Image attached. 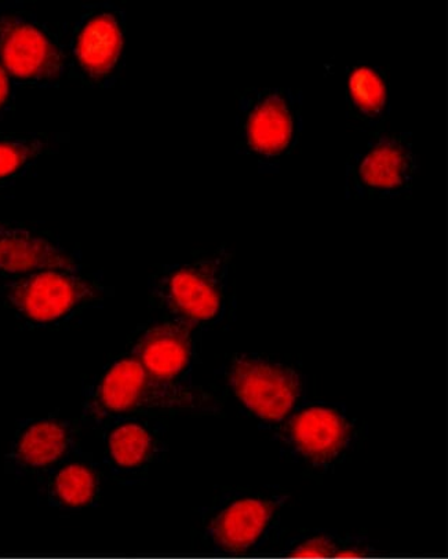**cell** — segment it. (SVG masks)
<instances>
[{
    "label": "cell",
    "mask_w": 448,
    "mask_h": 559,
    "mask_svg": "<svg viewBox=\"0 0 448 559\" xmlns=\"http://www.w3.org/2000/svg\"><path fill=\"white\" fill-rule=\"evenodd\" d=\"M89 409L97 419L128 414L221 415L225 404L213 390L157 378L129 357L104 373Z\"/></svg>",
    "instance_id": "obj_1"
},
{
    "label": "cell",
    "mask_w": 448,
    "mask_h": 559,
    "mask_svg": "<svg viewBox=\"0 0 448 559\" xmlns=\"http://www.w3.org/2000/svg\"><path fill=\"white\" fill-rule=\"evenodd\" d=\"M234 274V252L225 246L199 251L189 260L162 267L152 284L151 299L172 319L197 324L224 312Z\"/></svg>",
    "instance_id": "obj_2"
},
{
    "label": "cell",
    "mask_w": 448,
    "mask_h": 559,
    "mask_svg": "<svg viewBox=\"0 0 448 559\" xmlns=\"http://www.w3.org/2000/svg\"><path fill=\"white\" fill-rule=\"evenodd\" d=\"M303 135V105L288 87L247 90L241 97L239 145L268 165L287 159Z\"/></svg>",
    "instance_id": "obj_3"
},
{
    "label": "cell",
    "mask_w": 448,
    "mask_h": 559,
    "mask_svg": "<svg viewBox=\"0 0 448 559\" xmlns=\"http://www.w3.org/2000/svg\"><path fill=\"white\" fill-rule=\"evenodd\" d=\"M418 173L413 134L378 130L346 163L345 176L353 193L366 199L398 198L414 188Z\"/></svg>",
    "instance_id": "obj_4"
},
{
    "label": "cell",
    "mask_w": 448,
    "mask_h": 559,
    "mask_svg": "<svg viewBox=\"0 0 448 559\" xmlns=\"http://www.w3.org/2000/svg\"><path fill=\"white\" fill-rule=\"evenodd\" d=\"M104 288L78 272L45 271L10 284L7 300L24 319L51 324L102 299Z\"/></svg>",
    "instance_id": "obj_5"
},
{
    "label": "cell",
    "mask_w": 448,
    "mask_h": 559,
    "mask_svg": "<svg viewBox=\"0 0 448 559\" xmlns=\"http://www.w3.org/2000/svg\"><path fill=\"white\" fill-rule=\"evenodd\" d=\"M226 379L236 399L267 421L287 418L303 388L302 377L293 367L249 355L232 358Z\"/></svg>",
    "instance_id": "obj_6"
},
{
    "label": "cell",
    "mask_w": 448,
    "mask_h": 559,
    "mask_svg": "<svg viewBox=\"0 0 448 559\" xmlns=\"http://www.w3.org/2000/svg\"><path fill=\"white\" fill-rule=\"evenodd\" d=\"M0 60L21 81L39 82L60 75L62 52L42 26L13 14L0 15Z\"/></svg>",
    "instance_id": "obj_7"
},
{
    "label": "cell",
    "mask_w": 448,
    "mask_h": 559,
    "mask_svg": "<svg viewBox=\"0 0 448 559\" xmlns=\"http://www.w3.org/2000/svg\"><path fill=\"white\" fill-rule=\"evenodd\" d=\"M353 425L340 411L310 407L288 421V445L304 462L316 468H325L340 461L353 441Z\"/></svg>",
    "instance_id": "obj_8"
},
{
    "label": "cell",
    "mask_w": 448,
    "mask_h": 559,
    "mask_svg": "<svg viewBox=\"0 0 448 559\" xmlns=\"http://www.w3.org/2000/svg\"><path fill=\"white\" fill-rule=\"evenodd\" d=\"M283 504L284 498L276 495L231 499L209 520V535L223 550H249L266 534Z\"/></svg>",
    "instance_id": "obj_9"
},
{
    "label": "cell",
    "mask_w": 448,
    "mask_h": 559,
    "mask_svg": "<svg viewBox=\"0 0 448 559\" xmlns=\"http://www.w3.org/2000/svg\"><path fill=\"white\" fill-rule=\"evenodd\" d=\"M45 271L78 272V263L39 231L0 224V273L24 277Z\"/></svg>",
    "instance_id": "obj_10"
},
{
    "label": "cell",
    "mask_w": 448,
    "mask_h": 559,
    "mask_svg": "<svg viewBox=\"0 0 448 559\" xmlns=\"http://www.w3.org/2000/svg\"><path fill=\"white\" fill-rule=\"evenodd\" d=\"M193 352V325L170 318L142 332L133 358L152 376L176 381L191 364Z\"/></svg>",
    "instance_id": "obj_11"
},
{
    "label": "cell",
    "mask_w": 448,
    "mask_h": 559,
    "mask_svg": "<svg viewBox=\"0 0 448 559\" xmlns=\"http://www.w3.org/2000/svg\"><path fill=\"white\" fill-rule=\"evenodd\" d=\"M347 114L356 128L378 131L391 110L392 86L387 71L368 61L347 67L344 76Z\"/></svg>",
    "instance_id": "obj_12"
},
{
    "label": "cell",
    "mask_w": 448,
    "mask_h": 559,
    "mask_svg": "<svg viewBox=\"0 0 448 559\" xmlns=\"http://www.w3.org/2000/svg\"><path fill=\"white\" fill-rule=\"evenodd\" d=\"M125 33L116 14L99 12L82 25L75 39V57L87 76L99 79L113 73L122 56Z\"/></svg>",
    "instance_id": "obj_13"
},
{
    "label": "cell",
    "mask_w": 448,
    "mask_h": 559,
    "mask_svg": "<svg viewBox=\"0 0 448 559\" xmlns=\"http://www.w3.org/2000/svg\"><path fill=\"white\" fill-rule=\"evenodd\" d=\"M72 429L64 420L40 419L21 432L14 457L28 468H46L60 461L72 444Z\"/></svg>",
    "instance_id": "obj_14"
},
{
    "label": "cell",
    "mask_w": 448,
    "mask_h": 559,
    "mask_svg": "<svg viewBox=\"0 0 448 559\" xmlns=\"http://www.w3.org/2000/svg\"><path fill=\"white\" fill-rule=\"evenodd\" d=\"M107 450L116 466L125 471H135L151 462L155 452V439L145 426L137 421H125L109 432Z\"/></svg>",
    "instance_id": "obj_15"
},
{
    "label": "cell",
    "mask_w": 448,
    "mask_h": 559,
    "mask_svg": "<svg viewBox=\"0 0 448 559\" xmlns=\"http://www.w3.org/2000/svg\"><path fill=\"white\" fill-rule=\"evenodd\" d=\"M98 476L86 463L66 464L52 478L50 492L57 503L66 508H84L94 502L98 493Z\"/></svg>",
    "instance_id": "obj_16"
},
{
    "label": "cell",
    "mask_w": 448,
    "mask_h": 559,
    "mask_svg": "<svg viewBox=\"0 0 448 559\" xmlns=\"http://www.w3.org/2000/svg\"><path fill=\"white\" fill-rule=\"evenodd\" d=\"M44 151L35 140H0V179L17 174Z\"/></svg>",
    "instance_id": "obj_17"
},
{
    "label": "cell",
    "mask_w": 448,
    "mask_h": 559,
    "mask_svg": "<svg viewBox=\"0 0 448 559\" xmlns=\"http://www.w3.org/2000/svg\"><path fill=\"white\" fill-rule=\"evenodd\" d=\"M351 547L334 536L316 535L297 543L292 548V556L299 559H325L350 556Z\"/></svg>",
    "instance_id": "obj_18"
},
{
    "label": "cell",
    "mask_w": 448,
    "mask_h": 559,
    "mask_svg": "<svg viewBox=\"0 0 448 559\" xmlns=\"http://www.w3.org/2000/svg\"><path fill=\"white\" fill-rule=\"evenodd\" d=\"M10 79L9 73L4 70L2 62H0V109L7 107L10 99Z\"/></svg>",
    "instance_id": "obj_19"
}]
</instances>
